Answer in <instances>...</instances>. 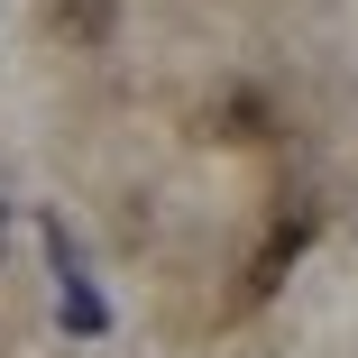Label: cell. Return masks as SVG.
I'll use <instances>...</instances> for the list:
<instances>
[{"mask_svg": "<svg viewBox=\"0 0 358 358\" xmlns=\"http://www.w3.org/2000/svg\"><path fill=\"white\" fill-rule=\"evenodd\" d=\"M37 10L64 46H110V28H120V0H37Z\"/></svg>", "mask_w": 358, "mask_h": 358, "instance_id": "6da1fadb", "label": "cell"}]
</instances>
